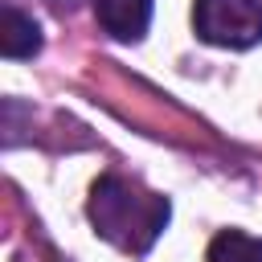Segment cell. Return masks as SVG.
I'll list each match as a JSON object with an SVG mask.
<instances>
[{
	"mask_svg": "<svg viewBox=\"0 0 262 262\" xmlns=\"http://www.w3.org/2000/svg\"><path fill=\"white\" fill-rule=\"evenodd\" d=\"M205 262H262V237H250L242 229H221L209 242Z\"/></svg>",
	"mask_w": 262,
	"mask_h": 262,
	"instance_id": "5",
	"label": "cell"
},
{
	"mask_svg": "<svg viewBox=\"0 0 262 262\" xmlns=\"http://www.w3.org/2000/svg\"><path fill=\"white\" fill-rule=\"evenodd\" d=\"M86 213H90L98 237H106L123 254H147L151 242L164 233V225L172 217V205H168V196L143 188L131 176L106 172V176L94 180Z\"/></svg>",
	"mask_w": 262,
	"mask_h": 262,
	"instance_id": "1",
	"label": "cell"
},
{
	"mask_svg": "<svg viewBox=\"0 0 262 262\" xmlns=\"http://www.w3.org/2000/svg\"><path fill=\"white\" fill-rule=\"evenodd\" d=\"M0 49L8 61H25L41 49V29L29 12H20L16 4H4V29H0Z\"/></svg>",
	"mask_w": 262,
	"mask_h": 262,
	"instance_id": "4",
	"label": "cell"
},
{
	"mask_svg": "<svg viewBox=\"0 0 262 262\" xmlns=\"http://www.w3.org/2000/svg\"><path fill=\"white\" fill-rule=\"evenodd\" d=\"M192 29L217 49H254L262 41V0H192Z\"/></svg>",
	"mask_w": 262,
	"mask_h": 262,
	"instance_id": "2",
	"label": "cell"
},
{
	"mask_svg": "<svg viewBox=\"0 0 262 262\" xmlns=\"http://www.w3.org/2000/svg\"><path fill=\"white\" fill-rule=\"evenodd\" d=\"M94 16L106 37L139 41L151 25V0H94Z\"/></svg>",
	"mask_w": 262,
	"mask_h": 262,
	"instance_id": "3",
	"label": "cell"
}]
</instances>
